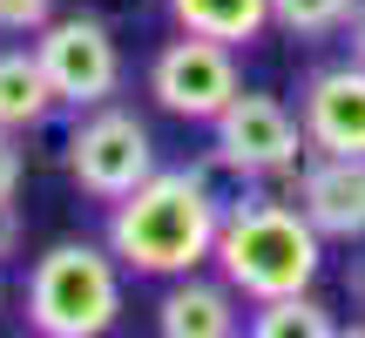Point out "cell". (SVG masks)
I'll use <instances>...</instances> for the list:
<instances>
[{
  "instance_id": "30bf717a",
  "label": "cell",
  "mask_w": 365,
  "mask_h": 338,
  "mask_svg": "<svg viewBox=\"0 0 365 338\" xmlns=\"http://www.w3.org/2000/svg\"><path fill=\"white\" fill-rule=\"evenodd\" d=\"M156 332L163 338H230L237 332V291L230 285H203V277H170L156 304Z\"/></svg>"
},
{
  "instance_id": "8fae6325",
  "label": "cell",
  "mask_w": 365,
  "mask_h": 338,
  "mask_svg": "<svg viewBox=\"0 0 365 338\" xmlns=\"http://www.w3.org/2000/svg\"><path fill=\"white\" fill-rule=\"evenodd\" d=\"M61 108L48 68L34 48H0V122L7 129H41V122Z\"/></svg>"
},
{
  "instance_id": "4fadbf2b",
  "label": "cell",
  "mask_w": 365,
  "mask_h": 338,
  "mask_svg": "<svg viewBox=\"0 0 365 338\" xmlns=\"http://www.w3.org/2000/svg\"><path fill=\"white\" fill-rule=\"evenodd\" d=\"M250 332L257 338H331L339 318H331V304L312 298V291H284V298H264L257 312H250Z\"/></svg>"
},
{
  "instance_id": "9a60e30c",
  "label": "cell",
  "mask_w": 365,
  "mask_h": 338,
  "mask_svg": "<svg viewBox=\"0 0 365 338\" xmlns=\"http://www.w3.org/2000/svg\"><path fill=\"white\" fill-rule=\"evenodd\" d=\"M48 21H54V0H0V34H27L34 41Z\"/></svg>"
},
{
  "instance_id": "5bb4252c",
  "label": "cell",
  "mask_w": 365,
  "mask_h": 338,
  "mask_svg": "<svg viewBox=\"0 0 365 338\" xmlns=\"http://www.w3.org/2000/svg\"><path fill=\"white\" fill-rule=\"evenodd\" d=\"M359 0H271V27L284 34H339Z\"/></svg>"
},
{
  "instance_id": "5b68a950",
  "label": "cell",
  "mask_w": 365,
  "mask_h": 338,
  "mask_svg": "<svg viewBox=\"0 0 365 338\" xmlns=\"http://www.w3.org/2000/svg\"><path fill=\"white\" fill-rule=\"evenodd\" d=\"M34 54L48 68L61 108H102L108 95L122 88V54H115V34H108L95 14H54L48 27L34 34Z\"/></svg>"
},
{
  "instance_id": "d6986e66",
  "label": "cell",
  "mask_w": 365,
  "mask_h": 338,
  "mask_svg": "<svg viewBox=\"0 0 365 338\" xmlns=\"http://www.w3.org/2000/svg\"><path fill=\"white\" fill-rule=\"evenodd\" d=\"M352 304H359V318H352V332H365V264L352 271Z\"/></svg>"
},
{
  "instance_id": "7a4b0ae2",
  "label": "cell",
  "mask_w": 365,
  "mask_h": 338,
  "mask_svg": "<svg viewBox=\"0 0 365 338\" xmlns=\"http://www.w3.org/2000/svg\"><path fill=\"white\" fill-rule=\"evenodd\" d=\"M217 271L237 298L264 304L284 298V291H312L318 271H325V237L304 217L298 203H277V196H257V203L230 210L217 230Z\"/></svg>"
},
{
  "instance_id": "7c38bea8",
  "label": "cell",
  "mask_w": 365,
  "mask_h": 338,
  "mask_svg": "<svg viewBox=\"0 0 365 338\" xmlns=\"http://www.w3.org/2000/svg\"><path fill=\"white\" fill-rule=\"evenodd\" d=\"M182 34H210V41H257L271 27V0H170Z\"/></svg>"
},
{
  "instance_id": "3957f363",
  "label": "cell",
  "mask_w": 365,
  "mask_h": 338,
  "mask_svg": "<svg viewBox=\"0 0 365 338\" xmlns=\"http://www.w3.org/2000/svg\"><path fill=\"white\" fill-rule=\"evenodd\" d=\"M122 318V257L88 237H61L27 271V325L41 338H102Z\"/></svg>"
},
{
  "instance_id": "ac0fdd59",
  "label": "cell",
  "mask_w": 365,
  "mask_h": 338,
  "mask_svg": "<svg viewBox=\"0 0 365 338\" xmlns=\"http://www.w3.org/2000/svg\"><path fill=\"white\" fill-rule=\"evenodd\" d=\"M345 41H352V61H365V0L352 7V21H345Z\"/></svg>"
},
{
  "instance_id": "2e32d148",
  "label": "cell",
  "mask_w": 365,
  "mask_h": 338,
  "mask_svg": "<svg viewBox=\"0 0 365 338\" xmlns=\"http://www.w3.org/2000/svg\"><path fill=\"white\" fill-rule=\"evenodd\" d=\"M21 169H27V156H21V129H7V122H0V196L21 190Z\"/></svg>"
},
{
  "instance_id": "8992f818",
  "label": "cell",
  "mask_w": 365,
  "mask_h": 338,
  "mask_svg": "<svg viewBox=\"0 0 365 338\" xmlns=\"http://www.w3.org/2000/svg\"><path fill=\"white\" fill-rule=\"evenodd\" d=\"M244 75H237V48L210 34H182L149 61V95L156 108H170L182 122H217L223 108L237 102Z\"/></svg>"
},
{
  "instance_id": "52a82bcc",
  "label": "cell",
  "mask_w": 365,
  "mask_h": 338,
  "mask_svg": "<svg viewBox=\"0 0 365 338\" xmlns=\"http://www.w3.org/2000/svg\"><path fill=\"white\" fill-rule=\"evenodd\" d=\"M210 129H217V149H230V156L250 163L257 176H284L291 190H298V169H304V156H312V143H304V122L291 116L277 95L237 88V102L223 108Z\"/></svg>"
},
{
  "instance_id": "6da1fadb",
  "label": "cell",
  "mask_w": 365,
  "mask_h": 338,
  "mask_svg": "<svg viewBox=\"0 0 365 338\" xmlns=\"http://www.w3.org/2000/svg\"><path fill=\"white\" fill-rule=\"evenodd\" d=\"M223 210L196 169H156L129 196L108 203V250L135 277H182L217 257Z\"/></svg>"
},
{
  "instance_id": "ba28073f",
  "label": "cell",
  "mask_w": 365,
  "mask_h": 338,
  "mask_svg": "<svg viewBox=\"0 0 365 338\" xmlns=\"http://www.w3.org/2000/svg\"><path fill=\"white\" fill-rule=\"evenodd\" d=\"M298 122L318 156H365V61L318 68L298 95Z\"/></svg>"
},
{
  "instance_id": "e0dca14e",
  "label": "cell",
  "mask_w": 365,
  "mask_h": 338,
  "mask_svg": "<svg viewBox=\"0 0 365 338\" xmlns=\"http://www.w3.org/2000/svg\"><path fill=\"white\" fill-rule=\"evenodd\" d=\"M21 250V210H14V196H0V257H14Z\"/></svg>"
},
{
  "instance_id": "9c48e42d",
  "label": "cell",
  "mask_w": 365,
  "mask_h": 338,
  "mask_svg": "<svg viewBox=\"0 0 365 338\" xmlns=\"http://www.w3.org/2000/svg\"><path fill=\"white\" fill-rule=\"evenodd\" d=\"M291 203L318 223V237L331 244H359L365 237V156H304L298 169V196Z\"/></svg>"
},
{
  "instance_id": "277c9868",
  "label": "cell",
  "mask_w": 365,
  "mask_h": 338,
  "mask_svg": "<svg viewBox=\"0 0 365 338\" xmlns=\"http://www.w3.org/2000/svg\"><path fill=\"white\" fill-rule=\"evenodd\" d=\"M61 163L68 176H75L81 196H95V203H115V196H129L135 183L156 176V135H149V122L135 116V108H81V122L68 129L61 143Z\"/></svg>"
}]
</instances>
